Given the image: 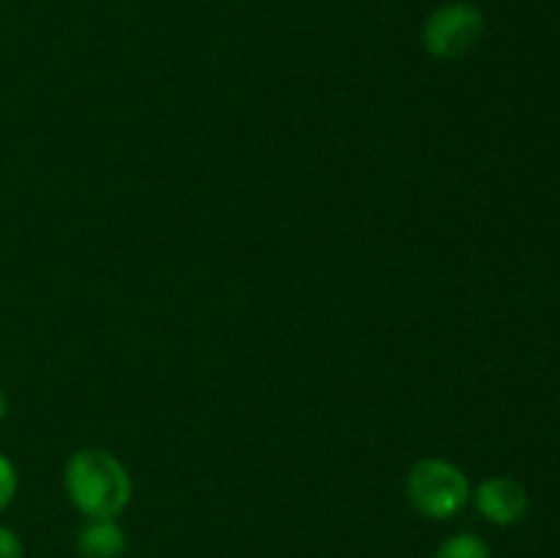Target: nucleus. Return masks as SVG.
<instances>
[{
  "instance_id": "obj_1",
  "label": "nucleus",
  "mask_w": 560,
  "mask_h": 558,
  "mask_svg": "<svg viewBox=\"0 0 560 558\" xmlns=\"http://www.w3.org/2000/svg\"><path fill=\"white\" fill-rule=\"evenodd\" d=\"M63 485L88 520H115L131 501V476L107 449H80L66 460Z\"/></svg>"
},
{
  "instance_id": "obj_2",
  "label": "nucleus",
  "mask_w": 560,
  "mask_h": 558,
  "mask_svg": "<svg viewBox=\"0 0 560 558\" xmlns=\"http://www.w3.org/2000/svg\"><path fill=\"white\" fill-rule=\"evenodd\" d=\"M470 479L459 465L443 457H424L410 468L408 498L419 514L430 520H448L468 507Z\"/></svg>"
},
{
  "instance_id": "obj_3",
  "label": "nucleus",
  "mask_w": 560,
  "mask_h": 558,
  "mask_svg": "<svg viewBox=\"0 0 560 558\" xmlns=\"http://www.w3.org/2000/svg\"><path fill=\"white\" fill-rule=\"evenodd\" d=\"M485 31V14L474 3H446L427 16L421 42L432 58L459 60L479 47Z\"/></svg>"
},
{
  "instance_id": "obj_4",
  "label": "nucleus",
  "mask_w": 560,
  "mask_h": 558,
  "mask_svg": "<svg viewBox=\"0 0 560 558\" xmlns=\"http://www.w3.org/2000/svg\"><path fill=\"white\" fill-rule=\"evenodd\" d=\"M470 498L476 501V509L481 512V518L495 525L520 523L528 514L530 507V498L525 492V487L517 479H509V476L485 479Z\"/></svg>"
},
{
  "instance_id": "obj_5",
  "label": "nucleus",
  "mask_w": 560,
  "mask_h": 558,
  "mask_svg": "<svg viewBox=\"0 0 560 558\" xmlns=\"http://www.w3.org/2000/svg\"><path fill=\"white\" fill-rule=\"evenodd\" d=\"M126 547V534L115 520H91L77 534V550L85 558H118Z\"/></svg>"
},
{
  "instance_id": "obj_6",
  "label": "nucleus",
  "mask_w": 560,
  "mask_h": 558,
  "mask_svg": "<svg viewBox=\"0 0 560 558\" xmlns=\"http://www.w3.org/2000/svg\"><path fill=\"white\" fill-rule=\"evenodd\" d=\"M435 558H492L490 545L476 534H454L438 547Z\"/></svg>"
},
{
  "instance_id": "obj_7",
  "label": "nucleus",
  "mask_w": 560,
  "mask_h": 558,
  "mask_svg": "<svg viewBox=\"0 0 560 558\" xmlns=\"http://www.w3.org/2000/svg\"><path fill=\"white\" fill-rule=\"evenodd\" d=\"M16 487H20V476H16L14 463H11L5 454H0V512L11 507L16 496Z\"/></svg>"
},
{
  "instance_id": "obj_8",
  "label": "nucleus",
  "mask_w": 560,
  "mask_h": 558,
  "mask_svg": "<svg viewBox=\"0 0 560 558\" xmlns=\"http://www.w3.org/2000/svg\"><path fill=\"white\" fill-rule=\"evenodd\" d=\"M0 558H25V545H22L20 534L3 523H0Z\"/></svg>"
},
{
  "instance_id": "obj_9",
  "label": "nucleus",
  "mask_w": 560,
  "mask_h": 558,
  "mask_svg": "<svg viewBox=\"0 0 560 558\" xmlns=\"http://www.w3.org/2000/svg\"><path fill=\"white\" fill-rule=\"evenodd\" d=\"M5 414H9V397H5L3 386H0V421L5 419Z\"/></svg>"
}]
</instances>
